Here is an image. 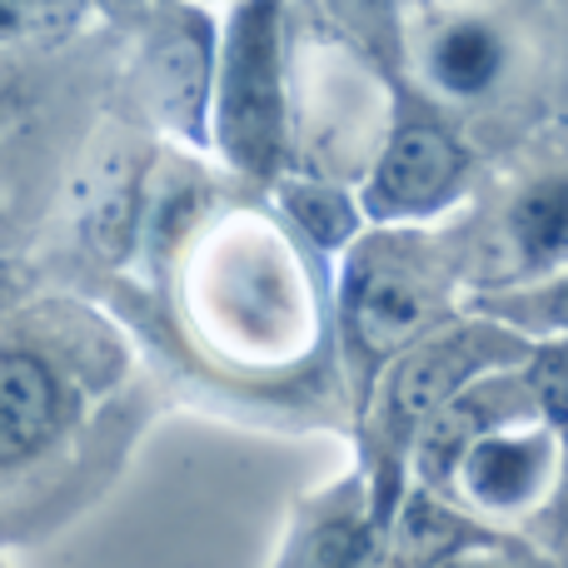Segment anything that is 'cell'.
<instances>
[{"mask_svg": "<svg viewBox=\"0 0 568 568\" xmlns=\"http://www.w3.org/2000/svg\"><path fill=\"white\" fill-rule=\"evenodd\" d=\"M514 359H529V344L514 339V329H504L499 320L484 324H449V329H429L424 339H414L404 354H394L384 364V374L369 389L374 409V444L379 459L364 474L374 494V509L384 524H394V509L404 499V464L414 459L419 434L459 399L464 389L484 379V374L504 369Z\"/></svg>", "mask_w": 568, "mask_h": 568, "instance_id": "obj_1", "label": "cell"}, {"mask_svg": "<svg viewBox=\"0 0 568 568\" xmlns=\"http://www.w3.org/2000/svg\"><path fill=\"white\" fill-rule=\"evenodd\" d=\"M449 284L454 270L434 265L399 240H374L349 255L339 280V329L364 399L394 354H404L414 339L444 324Z\"/></svg>", "mask_w": 568, "mask_h": 568, "instance_id": "obj_2", "label": "cell"}, {"mask_svg": "<svg viewBox=\"0 0 568 568\" xmlns=\"http://www.w3.org/2000/svg\"><path fill=\"white\" fill-rule=\"evenodd\" d=\"M215 135L235 170L275 180L284 160V55L280 0H245L225 30Z\"/></svg>", "mask_w": 568, "mask_h": 568, "instance_id": "obj_3", "label": "cell"}, {"mask_svg": "<svg viewBox=\"0 0 568 568\" xmlns=\"http://www.w3.org/2000/svg\"><path fill=\"white\" fill-rule=\"evenodd\" d=\"M464 150L444 135L429 120H414V125L394 130L389 150L379 155L369 180V195H364V215L374 220H424L439 215L464 185Z\"/></svg>", "mask_w": 568, "mask_h": 568, "instance_id": "obj_4", "label": "cell"}, {"mask_svg": "<svg viewBox=\"0 0 568 568\" xmlns=\"http://www.w3.org/2000/svg\"><path fill=\"white\" fill-rule=\"evenodd\" d=\"M275 568H389V524L374 509L369 479L320 494L300 514Z\"/></svg>", "mask_w": 568, "mask_h": 568, "instance_id": "obj_5", "label": "cell"}, {"mask_svg": "<svg viewBox=\"0 0 568 568\" xmlns=\"http://www.w3.org/2000/svg\"><path fill=\"white\" fill-rule=\"evenodd\" d=\"M70 419V389L45 354L26 344L0 349V469L36 459Z\"/></svg>", "mask_w": 568, "mask_h": 568, "instance_id": "obj_6", "label": "cell"}, {"mask_svg": "<svg viewBox=\"0 0 568 568\" xmlns=\"http://www.w3.org/2000/svg\"><path fill=\"white\" fill-rule=\"evenodd\" d=\"M504 230H509V250H514L509 265L514 280L534 284L568 270V175L529 180L514 195Z\"/></svg>", "mask_w": 568, "mask_h": 568, "instance_id": "obj_7", "label": "cell"}, {"mask_svg": "<svg viewBox=\"0 0 568 568\" xmlns=\"http://www.w3.org/2000/svg\"><path fill=\"white\" fill-rule=\"evenodd\" d=\"M429 70L439 80V90L459 100H474L499 80L504 70V36L489 20H459L449 26L429 50Z\"/></svg>", "mask_w": 568, "mask_h": 568, "instance_id": "obj_8", "label": "cell"}, {"mask_svg": "<svg viewBox=\"0 0 568 568\" xmlns=\"http://www.w3.org/2000/svg\"><path fill=\"white\" fill-rule=\"evenodd\" d=\"M479 314L484 320H499L504 329H514V334L544 329V334L568 339V270H559V275H549V280L519 284V290L489 294V300H479Z\"/></svg>", "mask_w": 568, "mask_h": 568, "instance_id": "obj_9", "label": "cell"}, {"mask_svg": "<svg viewBox=\"0 0 568 568\" xmlns=\"http://www.w3.org/2000/svg\"><path fill=\"white\" fill-rule=\"evenodd\" d=\"M280 200L290 205L294 225L324 250H339L349 245V235L359 230V210L329 185H314V180H284Z\"/></svg>", "mask_w": 568, "mask_h": 568, "instance_id": "obj_10", "label": "cell"}, {"mask_svg": "<svg viewBox=\"0 0 568 568\" xmlns=\"http://www.w3.org/2000/svg\"><path fill=\"white\" fill-rule=\"evenodd\" d=\"M434 568H519V564H514L499 544H479V549H464V554H454V559H444Z\"/></svg>", "mask_w": 568, "mask_h": 568, "instance_id": "obj_11", "label": "cell"}, {"mask_svg": "<svg viewBox=\"0 0 568 568\" xmlns=\"http://www.w3.org/2000/svg\"><path fill=\"white\" fill-rule=\"evenodd\" d=\"M354 6H359L379 30H389V6H394V0H354Z\"/></svg>", "mask_w": 568, "mask_h": 568, "instance_id": "obj_12", "label": "cell"}, {"mask_svg": "<svg viewBox=\"0 0 568 568\" xmlns=\"http://www.w3.org/2000/svg\"><path fill=\"white\" fill-rule=\"evenodd\" d=\"M20 16H26V0H0V36H6V30H16Z\"/></svg>", "mask_w": 568, "mask_h": 568, "instance_id": "obj_13", "label": "cell"}]
</instances>
